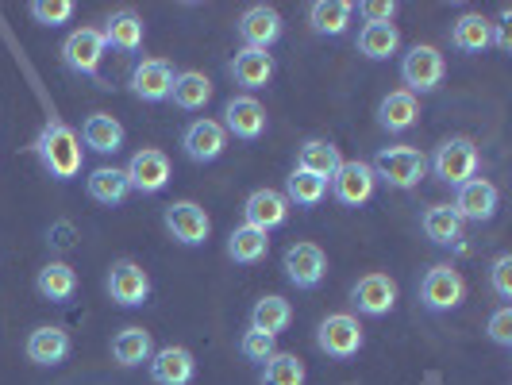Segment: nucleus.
I'll list each match as a JSON object with an SVG mask.
<instances>
[{"label":"nucleus","instance_id":"23","mask_svg":"<svg viewBox=\"0 0 512 385\" xmlns=\"http://www.w3.org/2000/svg\"><path fill=\"white\" fill-rule=\"evenodd\" d=\"M101 35H104V47H112V51H120V54H135V51H143L147 27H143V16H135L131 8H120V12L108 16V24L101 27Z\"/></svg>","mask_w":512,"mask_h":385},{"label":"nucleus","instance_id":"34","mask_svg":"<svg viewBox=\"0 0 512 385\" xmlns=\"http://www.w3.org/2000/svg\"><path fill=\"white\" fill-rule=\"evenodd\" d=\"M170 101L181 112H201L212 101V81L201 70H181L174 74V89H170Z\"/></svg>","mask_w":512,"mask_h":385},{"label":"nucleus","instance_id":"39","mask_svg":"<svg viewBox=\"0 0 512 385\" xmlns=\"http://www.w3.org/2000/svg\"><path fill=\"white\" fill-rule=\"evenodd\" d=\"M74 12H77L74 0H35V4H31V20H35V24H43V27L70 24V20H74Z\"/></svg>","mask_w":512,"mask_h":385},{"label":"nucleus","instance_id":"1","mask_svg":"<svg viewBox=\"0 0 512 385\" xmlns=\"http://www.w3.org/2000/svg\"><path fill=\"white\" fill-rule=\"evenodd\" d=\"M35 154H39V162H43V170L51 174L54 181H74L81 174V162H85V147H81V139H77L74 128H66L62 120H47L43 131H39V139L31 143Z\"/></svg>","mask_w":512,"mask_h":385},{"label":"nucleus","instance_id":"18","mask_svg":"<svg viewBox=\"0 0 512 385\" xmlns=\"http://www.w3.org/2000/svg\"><path fill=\"white\" fill-rule=\"evenodd\" d=\"M266 124H270V116H266V108L255 101V97H231L224 104V131L235 135V139H243V143H255L266 135Z\"/></svg>","mask_w":512,"mask_h":385},{"label":"nucleus","instance_id":"33","mask_svg":"<svg viewBox=\"0 0 512 385\" xmlns=\"http://www.w3.org/2000/svg\"><path fill=\"white\" fill-rule=\"evenodd\" d=\"M154 355V339L147 328H120L116 339H112V359L116 366H124V370H135V366H143V362H151Z\"/></svg>","mask_w":512,"mask_h":385},{"label":"nucleus","instance_id":"6","mask_svg":"<svg viewBox=\"0 0 512 385\" xmlns=\"http://www.w3.org/2000/svg\"><path fill=\"white\" fill-rule=\"evenodd\" d=\"M443 77H447V62L428 43H416L401 58V81H405V89H409L412 97L416 93H436L439 85H443Z\"/></svg>","mask_w":512,"mask_h":385},{"label":"nucleus","instance_id":"27","mask_svg":"<svg viewBox=\"0 0 512 385\" xmlns=\"http://www.w3.org/2000/svg\"><path fill=\"white\" fill-rule=\"evenodd\" d=\"M416 120H420V101L412 97L409 89H393V93H385L382 104H378V124H382L385 131H393V135L416 128Z\"/></svg>","mask_w":512,"mask_h":385},{"label":"nucleus","instance_id":"5","mask_svg":"<svg viewBox=\"0 0 512 385\" xmlns=\"http://www.w3.org/2000/svg\"><path fill=\"white\" fill-rule=\"evenodd\" d=\"M58 54H62V66H66L70 74L97 77V81H101V62H104V54H108L101 27H77V31H70ZM101 89H108L104 81H101Z\"/></svg>","mask_w":512,"mask_h":385},{"label":"nucleus","instance_id":"20","mask_svg":"<svg viewBox=\"0 0 512 385\" xmlns=\"http://www.w3.org/2000/svg\"><path fill=\"white\" fill-rule=\"evenodd\" d=\"M70 332L66 328H58V324H43V328H35V332L27 335V362H35V366H58V362L70 359Z\"/></svg>","mask_w":512,"mask_h":385},{"label":"nucleus","instance_id":"42","mask_svg":"<svg viewBox=\"0 0 512 385\" xmlns=\"http://www.w3.org/2000/svg\"><path fill=\"white\" fill-rule=\"evenodd\" d=\"M489 339L497 343V347H512V308L501 305L493 316H489Z\"/></svg>","mask_w":512,"mask_h":385},{"label":"nucleus","instance_id":"17","mask_svg":"<svg viewBox=\"0 0 512 385\" xmlns=\"http://www.w3.org/2000/svg\"><path fill=\"white\" fill-rule=\"evenodd\" d=\"M497 205H501V193H497V185L486 178H470L462 181L459 189H455V212L462 216V224L466 220H474V224H486L497 216Z\"/></svg>","mask_w":512,"mask_h":385},{"label":"nucleus","instance_id":"40","mask_svg":"<svg viewBox=\"0 0 512 385\" xmlns=\"http://www.w3.org/2000/svg\"><path fill=\"white\" fill-rule=\"evenodd\" d=\"M489 285L501 301H512V255H497L489 266Z\"/></svg>","mask_w":512,"mask_h":385},{"label":"nucleus","instance_id":"36","mask_svg":"<svg viewBox=\"0 0 512 385\" xmlns=\"http://www.w3.org/2000/svg\"><path fill=\"white\" fill-rule=\"evenodd\" d=\"M355 47H359L362 58L385 62V58H393L401 51V31H397V24H362Z\"/></svg>","mask_w":512,"mask_h":385},{"label":"nucleus","instance_id":"3","mask_svg":"<svg viewBox=\"0 0 512 385\" xmlns=\"http://www.w3.org/2000/svg\"><path fill=\"white\" fill-rule=\"evenodd\" d=\"M316 347L335 362L355 359L362 347H366V332H362L359 316H351V312H332V316H324L320 328H316Z\"/></svg>","mask_w":512,"mask_h":385},{"label":"nucleus","instance_id":"12","mask_svg":"<svg viewBox=\"0 0 512 385\" xmlns=\"http://www.w3.org/2000/svg\"><path fill=\"white\" fill-rule=\"evenodd\" d=\"M181 151H185V158H189V162L208 166V162H216L220 154L228 151V131H224V124H220V120H208V116H201V120H193L189 128L181 131Z\"/></svg>","mask_w":512,"mask_h":385},{"label":"nucleus","instance_id":"10","mask_svg":"<svg viewBox=\"0 0 512 385\" xmlns=\"http://www.w3.org/2000/svg\"><path fill=\"white\" fill-rule=\"evenodd\" d=\"M124 174H128V185L131 193H162L170 178H174V166H170V154L158 151V147H143V151L131 154V162L124 166Z\"/></svg>","mask_w":512,"mask_h":385},{"label":"nucleus","instance_id":"8","mask_svg":"<svg viewBox=\"0 0 512 385\" xmlns=\"http://www.w3.org/2000/svg\"><path fill=\"white\" fill-rule=\"evenodd\" d=\"M104 289L120 308H139L147 305V297H151V274L135 258H116L108 278H104Z\"/></svg>","mask_w":512,"mask_h":385},{"label":"nucleus","instance_id":"30","mask_svg":"<svg viewBox=\"0 0 512 385\" xmlns=\"http://www.w3.org/2000/svg\"><path fill=\"white\" fill-rule=\"evenodd\" d=\"M339 166H343V154H339L332 139H305L297 147V170H308L316 178L332 181Z\"/></svg>","mask_w":512,"mask_h":385},{"label":"nucleus","instance_id":"25","mask_svg":"<svg viewBox=\"0 0 512 385\" xmlns=\"http://www.w3.org/2000/svg\"><path fill=\"white\" fill-rule=\"evenodd\" d=\"M351 20H355V4L351 0H316V4H308V27L316 35L339 39V35H347Z\"/></svg>","mask_w":512,"mask_h":385},{"label":"nucleus","instance_id":"24","mask_svg":"<svg viewBox=\"0 0 512 385\" xmlns=\"http://www.w3.org/2000/svg\"><path fill=\"white\" fill-rule=\"evenodd\" d=\"M85 193H89V201H97V205L120 208L131 193L128 174H124L120 166H97V170H89V178H85Z\"/></svg>","mask_w":512,"mask_h":385},{"label":"nucleus","instance_id":"15","mask_svg":"<svg viewBox=\"0 0 512 385\" xmlns=\"http://www.w3.org/2000/svg\"><path fill=\"white\" fill-rule=\"evenodd\" d=\"M131 97L143 104H162L170 101V89H174V66L166 58H143L135 70H131Z\"/></svg>","mask_w":512,"mask_h":385},{"label":"nucleus","instance_id":"28","mask_svg":"<svg viewBox=\"0 0 512 385\" xmlns=\"http://www.w3.org/2000/svg\"><path fill=\"white\" fill-rule=\"evenodd\" d=\"M35 293H39L43 301H51V305H70L77 293L74 266H66V262H47V266L35 274Z\"/></svg>","mask_w":512,"mask_h":385},{"label":"nucleus","instance_id":"29","mask_svg":"<svg viewBox=\"0 0 512 385\" xmlns=\"http://www.w3.org/2000/svg\"><path fill=\"white\" fill-rule=\"evenodd\" d=\"M420 228L436 247H459L466 224H462V216L451 205H428L424 216H420Z\"/></svg>","mask_w":512,"mask_h":385},{"label":"nucleus","instance_id":"7","mask_svg":"<svg viewBox=\"0 0 512 385\" xmlns=\"http://www.w3.org/2000/svg\"><path fill=\"white\" fill-rule=\"evenodd\" d=\"M162 224L170 231V239L181 247H205L212 235V220L197 201H170L162 208Z\"/></svg>","mask_w":512,"mask_h":385},{"label":"nucleus","instance_id":"38","mask_svg":"<svg viewBox=\"0 0 512 385\" xmlns=\"http://www.w3.org/2000/svg\"><path fill=\"white\" fill-rule=\"evenodd\" d=\"M262 385H305L308 382V370L305 362L289 351H274L270 359L262 362Z\"/></svg>","mask_w":512,"mask_h":385},{"label":"nucleus","instance_id":"41","mask_svg":"<svg viewBox=\"0 0 512 385\" xmlns=\"http://www.w3.org/2000/svg\"><path fill=\"white\" fill-rule=\"evenodd\" d=\"M239 351H243V359L247 362H266L278 347H274V339L262 332H247L243 339H239Z\"/></svg>","mask_w":512,"mask_h":385},{"label":"nucleus","instance_id":"37","mask_svg":"<svg viewBox=\"0 0 512 385\" xmlns=\"http://www.w3.org/2000/svg\"><path fill=\"white\" fill-rule=\"evenodd\" d=\"M282 197L289 201V205H297V208H316L320 201H324V197H328V181L293 166V174L285 178V193H282Z\"/></svg>","mask_w":512,"mask_h":385},{"label":"nucleus","instance_id":"31","mask_svg":"<svg viewBox=\"0 0 512 385\" xmlns=\"http://www.w3.org/2000/svg\"><path fill=\"white\" fill-rule=\"evenodd\" d=\"M493 43V24L482 12H462L451 24V47L462 54H482Z\"/></svg>","mask_w":512,"mask_h":385},{"label":"nucleus","instance_id":"16","mask_svg":"<svg viewBox=\"0 0 512 385\" xmlns=\"http://www.w3.org/2000/svg\"><path fill=\"white\" fill-rule=\"evenodd\" d=\"M351 305L359 308L362 316H389L393 308H397V282L382 274V270H374V274H362L359 282L351 285Z\"/></svg>","mask_w":512,"mask_h":385},{"label":"nucleus","instance_id":"32","mask_svg":"<svg viewBox=\"0 0 512 385\" xmlns=\"http://www.w3.org/2000/svg\"><path fill=\"white\" fill-rule=\"evenodd\" d=\"M293 324V305L278 297V293H266V297H258L255 308H251V332H262L270 335V339H278Z\"/></svg>","mask_w":512,"mask_h":385},{"label":"nucleus","instance_id":"11","mask_svg":"<svg viewBox=\"0 0 512 385\" xmlns=\"http://www.w3.org/2000/svg\"><path fill=\"white\" fill-rule=\"evenodd\" d=\"M328 189H332V197L343 208H362L374 197L378 181H374L370 162H362V158H351V162H347V158H343V166L335 170V178L328 181Z\"/></svg>","mask_w":512,"mask_h":385},{"label":"nucleus","instance_id":"13","mask_svg":"<svg viewBox=\"0 0 512 385\" xmlns=\"http://www.w3.org/2000/svg\"><path fill=\"white\" fill-rule=\"evenodd\" d=\"M239 39H243V47H251V51H270L278 39H282V12L274 8V4H251L243 16H239Z\"/></svg>","mask_w":512,"mask_h":385},{"label":"nucleus","instance_id":"26","mask_svg":"<svg viewBox=\"0 0 512 385\" xmlns=\"http://www.w3.org/2000/svg\"><path fill=\"white\" fill-rule=\"evenodd\" d=\"M124 139H128L124 124H120L116 116H108V112H93V116L81 124V143L97 154H116L124 147Z\"/></svg>","mask_w":512,"mask_h":385},{"label":"nucleus","instance_id":"14","mask_svg":"<svg viewBox=\"0 0 512 385\" xmlns=\"http://www.w3.org/2000/svg\"><path fill=\"white\" fill-rule=\"evenodd\" d=\"M282 270L289 285H297V289H316V285L328 278V255H324V247H316V243H293L282 258Z\"/></svg>","mask_w":512,"mask_h":385},{"label":"nucleus","instance_id":"22","mask_svg":"<svg viewBox=\"0 0 512 385\" xmlns=\"http://www.w3.org/2000/svg\"><path fill=\"white\" fill-rule=\"evenodd\" d=\"M147 366H151L154 385H189L193 370H197L193 351H185V347H158Z\"/></svg>","mask_w":512,"mask_h":385},{"label":"nucleus","instance_id":"43","mask_svg":"<svg viewBox=\"0 0 512 385\" xmlns=\"http://www.w3.org/2000/svg\"><path fill=\"white\" fill-rule=\"evenodd\" d=\"M359 12H362V20H366V24H393L397 4H393V0H362Z\"/></svg>","mask_w":512,"mask_h":385},{"label":"nucleus","instance_id":"2","mask_svg":"<svg viewBox=\"0 0 512 385\" xmlns=\"http://www.w3.org/2000/svg\"><path fill=\"white\" fill-rule=\"evenodd\" d=\"M374 181H382L389 189H416L428 178V158L416 147H382L370 162Z\"/></svg>","mask_w":512,"mask_h":385},{"label":"nucleus","instance_id":"35","mask_svg":"<svg viewBox=\"0 0 512 385\" xmlns=\"http://www.w3.org/2000/svg\"><path fill=\"white\" fill-rule=\"evenodd\" d=\"M266 255H270V235H266V231L239 224V228L228 235V258L235 266H258Z\"/></svg>","mask_w":512,"mask_h":385},{"label":"nucleus","instance_id":"19","mask_svg":"<svg viewBox=\"0 0 512 385\" xmlns=\"http://www.w3.org/2000/svg\"><path fill=\"white\" fill-rule=\"evenodd\" d=\"M289 220V201H285L278 189H255L247 201H243V224L258 231H270L282 228Z\"/></svg>","mask_w":512,"mask_h":385},{"label":"nucleus","instance_id":"4","mask_svg":"<svg viewBox=\"0 0 512 385\" xmlns=\"http://www.w3.org/2000/svg\"><path fill=\"white\" fill-rule=\"evenodd\" d=\"M478 147H474V139H466V135H451V139H443L432 154V162H428V170L436 174L439 181H447V185H455L459 189L462 181L478 178Z\"/></svg>","mask_w":512,"mask_h":385},{"label":"nucleus","instance_id":"9","mask_svg":"<svg viewBox=\"0 0 512 385\" xmlns=\"http://www.w3.org/2000/svg\"><path fill=\"white\" fill-rule=\"evenodd\" d=\"M462 301H466V278H462L455 266L439 262V266H432L424 274V282H420V305L428 308V312H451Z\"/></svg>","mask_w":512,"mask_h":385},{"label":"nucleus","instance_id":"21","mask_svg":"<svg viewBox=\"0 0 512 385\" xmlns=\"http://www.w3.org/2000/svg\"><path fill=\"white\" fill-rule=\"evenodd\" d=\"M228 74L235 77V85H243V89H266L274 74H278V66H274V54L270 51H251V47H243V51H235L231 58Z\"/></svg>","mask_w":512,"mask_h":385}]
</instances>
